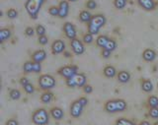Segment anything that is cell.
<instances>
[{
    "mask_svg": "<svg viewBox=\"0 0 158 125\" xmlns=\"http://www.w3.org/2000/svg\"><path fill=\"white\" fill-rule=\"evenodd\" d=\"M127 107V102L122 99H112V101H108L105 103V111L109 113L125 111Z\"/></svg>",
    "mask_w": 158,
    "mask_h": 125,
    "instance_id": "6da1fadb",
    "label": "cell"
},
{
    "mask_svg": "<svg viewBox=\"0 0 158 125\" xmlns=\"http://www.w3.org/2000/svg\"><path fill=\"white\" fill-rule=\"evenodd\" d=\"M44 1L46 0H27L26 4H25V8H26L29 16L33 20L38 19L40 10H41Z\"/></svg>",
    "mask_w": 158,
    "mask_h": 125,
    "instance_id": "7a4b0ae2",
    "label": "cell"
},
{
    "mask_svg": "<svg viewBox=\"0 0 158 125\" xmlns=\"http://www.w3.org/2000/svg\"><path fill=\"white\" fill-rule=\"evenodd\" d=\"M106 24V18L104 15L98 14L93 16L91 21L88 23V33L92 34H98L99 31L102 27L105 26Z\"/></svg>",
    "mask_w": 158,
    "mask_h": 125,
    "instance_id": "3957f363",
    "label": "cell"
},
{
    "mask_svg": "<svg viewBox=\"0 0 158 125\" xmlns=\"http://www.w3.org/2000/svg\"><path fill=\"white\" fill-rule=\"evenodd\" d=\"M32 121L36 125H48L49 122V115L44 108H39L33 113Z\"/></svg>",
    "mask_w": 158,
    "mask_h": 125,
    "instance_id": "277c9868",
    "label": "cell"
},
{
    "mask_svg": "<svg viewBox=\"0 0 158 125\" xmlns=\"http://www.w3.org/2000/svg\"><path fill=\"white\" fill-rule=\"evenodd\" d=\"M39 86L42 90H51L52 88L56 87V79H54L52 75H48V74H44L42 75L41 77L39 78Z\"/></svg>",
    "mask_w": 158,
    "mask_h": 125,
    "instance_id": "5b68a950",
    "label": "cell"
},
{
    "mask_svg": "<svg viewBox=\"0 0 158 125\" xmlns=\"http://www.w3.org/2000/svg\"><path fill=\"white\" fill-rule=\"evenodd\" d=\"M86 76L83 73H77L75 76L66 79V85L70 88H75V87H84L86 85Z\"/></svg>",
    "mask_w": 158,
    "mask_h": 125,
    "instance_id": "8992f818",
    "label": "cell"
},
{
    "mask_svg": "<svg viewBox=\"0 0 158 125\" xmlns=\"http://www.w3.org/2000/svg\"><path fill=\"white\" fill-rule=\"evenodd\" d=\"M77 70H78V68L76 66L67 65V66H63L61 68H59L58 74L60 75V76L64 77L65 79H70L77 74Z\"/></svg>",
    "mask_w": 158,
    "mask_h": 125,
    "instance_id": "52a82bcc",
    "label": "cell"
},
{
    "mask_svg": "<svg viewBox=\"0 0 158 125\" xmlns=\"http://www.w3.org/2000/svg\"><path fill=\"white\" fill-rule=\"evenodd\" d=\"M70 46H71V49L72 51L76 54V55H81V54L84 53L85 51V47H84L83 42L78 38H73L70 42Z\"/></svg>",
    "mask_w": 158,
    "mask_h": 125,
    "instance_id": "ba28073f",
    "label": "cell"
},
{
    "mask_svg": "<svg viewBox=\"0 0 158 125\" xmlns=\"http://www.w3.org/2000/svg\"><path fill=\"white\" fill-rule=\"evenodd\" d=\"M83 106L81 104V103L78 101H74L71 103V107H70V115L74 118H77L79 117L82 114L83 111Z\"/></svg>",
    "mask_w": 158,
    "mask_h": 125,
    "instance_id": "9c48e42d",
    "label": "cell"
},
{
    "mask_svg": "<svg viewBox=\"0 0 158 125\" xmlns=\"http://www.w3.org/2000/svg\"><path fill=\"white\" fill-rule=\"evenodd\" d=\"M63 32L65 34L66 38H68L69 39H73L76 38V28L70 22H66L63 25Z\"/></svg>",
    "mask_w": 158,
    "mask_h": 125,
    "instance_id": "30bf717a",
    "label": "cell"
},
{
    "mask_svg": "<svg viewBox=\"0 0 158 125\" xmlns=\"http://www.w3.org/2000/svg\"><path fill=\"white\" fill-rule=\"evenodd\" d=\"M58 8H59L58 17L61 19L66 18L68 15V12H69V1L68 0H62V1L59 2Z\"/></svg>",
    "mask_w": 158,
    "mask_h": 125,
    "instance_id": "8fae6325",
    "label": "cell"
},
{
    "mask_svg": "<svg viewBox=\"0 0 158 125\" xmlns=\"http://www.w3.org/2000/svg\"><path fill=\"white\" fill-rule=\"evenodd\" d=\"M65 49V43L61 39H56L52 44V51L53 54H59L64 51Z\"/></svg>",
    "mask_w": 158,
    "mask_h": 125,
    "instance_id": "7c38bea8",
    "label": "cell"
},
{
    "mask_svg": "<svg viewBox=\"0 0 158 125\" xmlns=\"http://www.w3.org/2000/svg\"><path fill=\"white\" fill-rule=\"evenodd\" d=\"M32 61L34 62H40L42 63L44 59L47 58V52L44 50V49H39V50L35 51L33 54H32Z\"/></svg>",
    "mask_w": 158,
    "mask_h": 125,
    "instance_id": "4fadbf2b",
    "label": "cell"
},
{
    "mask_svg": "<svg viewBox=\"0 0 158 125\" xmlns=\"http://www.w3.org/2000/svg\"><path fill=\"white\" fill-rule=\"evenodd\" d=\"M138 4L141 8H143L146 11H151V10H154L156 4L153 0H137Z\"/></svg>",
    "mask_w": 158,
    "mask_h": 125,
    "instance_id": "5bb4252c",
    "label": "cell"
},
{
    "mask_svg": "<svg viewBox=\"0 0 158 125\" xmlns=\"http://www.w3.org/2000/svg\"><path fill=\"white\" fill-rule=\"evenodd\" d=\"M142 58L146 62H152L156 58V52L151 48H147L142 52Z\"/></svg>",
    "mask_w": 158,
    "mask_h": 125,
    "instance_id": "9a60e30c",
    "label": "cell"
},
{
    "mask_svg": "<svg viewBox=\"0 0 158 125\" xmlns=\"http://www.w3.org/2000/svg\"><path fill=\"white\" fill-rule=\"evenodd\" d=\"M51 114H52V118H54L56 120H61V119L63 118V116H64L63 111L60 107H52L51 109Z\"/></svg>",
    "mask_w": 158,
    "mask_h": 125,
    "instance_id": "2e32d148",
    "label": "cell"
},
{
    "mask_svg": "<svg viewBox=\"0 0 158 125\" xmlns=\"http://www.w3.org/2000/svg\"><path fill=\"white\" fill-rule=\"evenodd\" d=\"M117 78H118V81L120 83L126 84L131 80V74L127 71H120L117 75Z\"/></svg>",
    "mask_w": 158,
    "mask_h": 125,
    "instance_id": "e0dca14e",
    "label": "cell"
},
{
    "mask_svg": "<svg viewBox=\"0 0 158 125\" xmlns=\"http://www.w3.org/2000/svg\"><path fill=\"white\" fill-rule=\"evenodd\" d=\"M103 73L107 78H114L117 74V70L115 67L112 66V65H108V66H106L105 68H104Z\"/></svg>",
    "mask_w": 158,
    "mask_h": 125,
    "instance_id": "ac0fdd59",
    "label": "cell"
},
{
    "mask_svg": "<svg viewBox=\"0 0 158 125\" xmlns=\"http://www.w3.org/2000/svg\"><path fill=\"white\" fill-rule=\"evenodd\" d=\"M141 89L143 92L145 93H151L153 91V84L150 80L148 79H144L141 82Z\"/></svg>",
    "mask_w": 158,
    "mask_h": 125,
    "instance_id": "d6986e66",
    "label": "cell"
},
{
    "mask_svg": "<svg viewBox=\"0 0 158 125\" xmlns=\"http://www.w3.org/2000/svg\"><path fill=\"white\" fill-rule=\"evenodd\" d=\"M92 17L93 16L91 15V13L87 11V10H83V11L79 13V20L83 23H89L91 21Z\"/></svg>",
    "mask_w": 158,
    "mask_h": 125,
    "instance_id": "ffe728a7",
    "label": "cell"
},
{
    "mask_svg": "<svg viewBox=\"0 0 158 125\" xmlns=\"http://www.w3.org/2000/svg\"><path fill=\"white\" fill-rule=\"evenodd\" d=\"M11 37V31L9 29H1L0 30V42H4L5 41Z\"/></svg>",
    "mask_w": 158,
    "mask_h": 125,
    "instance_id": "44dd1931",
    "label": "cell"
},
{
    "mask_svg": "<svg viewBox=\"0 0 158 125\" xmlns=\"http://www.w3.org/2000/svg\"><path fill=\"white\" fill-rule=\"evenodd\" d=\"M109 38L107 36H99L98 38H97V39H96V44H97V46H99V47H102V48H104L106 46V44H107V42H109Z\"/></svg>",
    "mask_w": 158,
    "mask_h": 125,
    "instance_id": "7402d4cb",
    "label": "cell"
},
{
    "mask_svg": "<svg viewBox=\"0 0 158 125\" xmlns=\"http://www.w3.org/2000/svg\"><path fill=\"white\" fill-rule=\"evenodd\" d=\"M52 93L51 92H44V94H42L41 96V102L43 103H49L52 101Z\"/></svg>",
    "mask_w": 158,
    "mask_h": 125,
    "instance_id": "603a6c76",
    "label": "cell"
},
{
    "mask_svg": "<svg viewBox=\"0 0 158 125\" xmlns=\"http://www.w3.org/2000/svg\"><path fill=\"white\" fill-rule=\"evenodd\" d=\"M147 104L149 107H158V98L156 96H150L147 99Z\"/></svg>",
    "mask_w": 158,
    "mask_h": 125,
    "instance_id": "cb8c5ba5",
    "label": "cell"
},
{
    "mask_svg": "<svg viewBox=\"0 0 158 125\" xmlns=\"http://www.w3.org/2000/svg\"><path fill=\"white\" fill-rule=\"evenodd\" d=\"M9 97L11 99H13V101H17V99H19L20 98H21V92L17 89H13L10 91Z\"/></svg>",
    "mask_w": 158,
    "mask_h": 125,
    "instance_id": "d4e9b609",
    "label": "cell"
},
{
    "mask_svg": "<svg viewBox=\"0 0 158 125\" xmlns=\"http://www.w3.org/2000/svg\"><path fill=\"white\" fill-rule=\"evenodd\" d=\"M104 48H106V49H108V50H110V51H114L117 48V42L114 41V39L110 38V39H109V42H107L106 46Z\"/></svg>",
    "mask_w": 158,
    "mask_h": 125,
    "instance_id": "484cf974",
    "label": "cell"
},
{
    "mask_svg": "<svg viewBox=\"0 0 158 125\" xmlns=\"http://www.w3.org/2000/svg\"><path fill=\"white\" fill-rule=\"evenodd\" d=\"M33 64H34V62H33V61H27L26 63H25V64H24V66H23V70H24V72H26V73L34 72V67H33Z\"/></svg>",
    "mask_w": 158,
    "mask_h": 125,
    "instance_id": "4316f807",
    "label": "cell"
},
{
    "mask_svg": "<svg viewBox=\"0 0 158 125\" xmlns=\"http://www.w3.org/2000/svg\"><path fill=\"white\" fill-rule=\"evenodd\" d=\"M114 5H115V7L117 9H123L126 7V5H127V0H115L114 1Z\"/></svg>",
    "mask_w": 158,
    "mask_h": 125,
    "instance_id": "83f0119b",
    "label": "cell"
},
{
    "mask_svg": "<svg viewBox=\"0 0 158 125\" xmlns=\"http://www.w3.org/2000/svg\"><path fill=\"white\" fill-rule=\"evenodd\" d=\"M116 125H135V124L127 118H118L116 121Z\"/></svg>",
    "mask_w": 158,
    "mask_h": 125,
    "instance_id": "f1b7e54d",
    "label": "cell"
},
{
    "mask_svg": "<svg viewBox=\"0 0 158 125\" xmlns=\"http://www.w3.org/2000/svg\"><path fill=\"white\" fill-rule=\"evenodd\" d=\"M93 36H94V34H92L90 33L85 34L83 36V42L86 43V44H90L91 42H93V39H94Z\"/></svg>",
    "mask_w": 158,
    "mask_h": 125,
    "instance_id": "f546056e",
    "label": "cell"
},
{
    "mask_svg": "<svg viewBox=\"0 0 158 125\" xmlns=\"http://www.w3.org/2000/svg\"><path fill=\"white\" fill-rule=\"evenodd\" d=\"M148 115L153 119H158V107H149Z\"/></svg>",
    "mask_w": 158,
    "mask_h": 125,
    "instance_id": "4dcf8cb0",
    "label": "cell"
},
{
    "mask_svg": "<svg viewBox=\"0 0 158 125\" xmlns=\"http://www.w3.org/2000/svg\"><path fill=\"white\" fill-rule=\"evenodd\" d=\"M7 17H8L9 19H11V20L16 19V18L18 17V12H17V10H15V9H13V8L9 9L8 11H7Z\"/></svg>",
    "mask_w": 158,
    "mask_h": 125,
    "instance_id": "1f68e13d",
    "label": "cell"
},
{
    "mask_svg": "<svg viewBox=\"0 0 158 125\" xmlns=\"http://www.w3.org/2000/svg\"><path fill=\"white\" fill-rule=\"evenodd\" d=\"M48 14L51 15V16H58L59 15V8L58 6H52L51 8L48 9Z\"/></svg>",
    "mask_w": 158,
    "mask_h": 125,
    "instance_id": "d6a6232c",
    "label": "cell"
},
{
    "mask_svg": "<svg viewBox=\"0 0 158 125\" xmlns=\"http://www.w3.org/2000/svg\"><path fill=\"white\" fill-rule=\"evenodd\" d=\"M46 28H44L43 25H38L37 28H36V33L40 37V36H44L46 34Z\"/></svg>",
    "mask_w": 158,
    "mask_h": 125,
    "instance_id": "836d02e7",
    "label": "cell"
},
{
    "mask_svg": "<svg viewBox=\"0 0 158 125\" xmlns=\"http://www.w3.org/2000/svg\"><path fill=\"white\" fill-rule=\"evenodd\" d=\"M86 8L89 10H94L97 8V3L95 0H88L86 3Z\"/></svg>",
    "mask_w": 158,
    "mask_h": 125,
    "instance_id": "e575fe53",
    "label": "cell"
},
{
    "mask_svg": "<svg viewBox=\"0 0 158 125\" xmlns=\"http://www.w3.org/2000/svg\"><path fill=\"white\" fill-rule=\"evenodd\" d=\"M24 90H25V92H26L27 94H33L34 91H35V88L33 86V84L29 83V84L26 85V86H24Z\"/></svg>",
    "mask_w": 158,
    "mask_h": 125,
    "instance_id": "d590c367",
    "label": "cell"
},
{
    "mask_svg": "<svg viewBox=\"0 0 158 125\" xmlns=\"http://www.w3.org/2000/svg\"><path fill=\"white\" fill-rule=\"evenodd\" d=\"M35 33H36V30L32 27H28V28H26V30H25V34H26L27 37H33Z\"/></svg>",
    "mask_w": 158,
    "mask_h": 125,
    "instance_id": "8d00e7d4",
    "label": "cell"
},
{
    "mask_svg": "<svg viewBox=\"0 0 158 125\" xmlns=\"http://www.w3.org/2000/svg\"><path fill=\"white\" fill-rule=\"evenodd\" d=\"M39 43L40 44H42V46H46V44L48 42V37L44 34V36H40L39 37Z\"/></svg>",
    "mask_w": 158,
    "mask_h": 125,
    "instance_id": "74e56055",
    "label": "cell"
},
{
    "mask_svg": "<svg viewBox=\"0 0 158 125\" xmlns=\"http://www.w3.org/2000/svg\"><path fill=\"white\" fill-rule=\"evenodd\" d=\"M33 67H34V72L35 73H40V72L42 71V65H41V63H40V62H34Z\"/></svg>",
    "mask_w": 158,
    "mask_h": 125,
    "instance_id": "f35d334b",
    "label": "cell"
},
{
    "mask_svg": "<svg viewBox=\"0 0 158 125\" xmlns=\"http://www.w3.org/2000/svg\"><path fill=\"white\" fill-rule=\"evenodd\" d=\"M83 91H84V93L85 94H91L92 92H93V88H92V86L91 85H88V84H86L85 86L83 87Z\"/></svg>",
    "mask_w": 158,
    "mask_h": 125,
    "instance_id": "ab89813d",
    "label": "cell"
},
{
    "mask_svg": "<svg viewBox=\"0 0 158 125\" xmlns=\"http://www.w3.org/2000/svg\"><path fill=\"white\" fill-rule=\"evenodd\" d=\"M111 53H112V51L108 50V49H106V48H103V50H102V52H101L102 56H103L104 58H109V57L111 56Z\"/></svg>",
    "mask_w": 158,
    "mask_h": 125,
    "instance_id": "60d3db41",
    "label": "cell"
},
{
    "mask_svg": "<svg viewBox=\"0 0 158 125\" xmlns=\"http://www.w3.org/2000/svg\"><path fill=\"white\" fill-rule=\"evenodd\" d=\"M78 101L81 103V104L83 107H86L87 106V103H88V99L86 98H84V97H81V98H79L78 99Z\"/></svg>",
    "mask_w": 158,
    "mask_h": 125,
    "instance_id": "b9f144b4",
    "label": "cell"
},
{
    "mask_svg": "<svg viewBox=\"0 0 158 125\" xmlns=\"http://www.w3.org/2000/svg\"><path fill=\"white\" fill-rule=\"evenodd\" d=\"M30 82H29V80L26 78V77H22L21 79H20V84L22 85V86L24 87V86H26L27 84H29Z\"/></svg>",
    "mask_w": 158,
    "mask_h": 125,
    "instance_id": "7bdbcfd3",
    "label": "cell"
},
{
    "mask_svg": "<svg viewBox=\"0 0 158 125\" xmlns=\"http://www.w3.org/2000/svg\"><path fill=\"white\" fill-rule=\"evenodd\" d=\"M6 125H19V123L16 119H9L6 122Z\"/></svg>",
    "mask_w": 158,
    "mask_h": 125,
    "instance_id": "ee69618b",
    "label": "cell"
},
{
    "mask_svg": "<svg viewBox=\"0 0 158 125\" xmlns=\"http://www.w3.org/2000/svg\"><path fill=\"white\" fill-rule=\"evenodd\" d=\"M139 125H151V124L148 122V121H146V120H143V121H141L139 123Z\"/></svg>",
    "mask_w": 158,
    "mask_h": 125,
    "instance_id": "f6af8a7d",
    "label": "cell"
},
{
    "mask_svg": "<svg viewBox=\"0 0 158 125\" xmlns=\"http://www.w3.org/2000/svg\"><path fill=\"white\" fill-rule=\"evenodd\" d=\"M69 2H75V1H77V0H68Z\"/></svg>",
    "mask_w": 158,
    "mask_h": 125,
    "instance_id": "bcb514c9",
    "label": "cell"
},
{
    "mask_svg": "<svg viewBox=\"0 0 158 125\" xmlns=\"http://www.w3.org/2000/svg\"><path fill=\"white\" fill-rule=\"evenodd\" d=\"M153 125H158V121H155L154 123H153Z\"/></svg>",
    "mask_w": 158,
    "mask_h": 125,
    "instance_id": "7dc6e473",
    "label": "cell"
},
{
    "mask_svg": "<svg viewBox=\"0 0 158 125\" xmlns=\"http://www.w3.org/2000/svg\"><path fill=\"white\" fill-rule=\"evenodd\" d=\"M157 90H158V83H157Z\"/></svg>",
    "mask_w": 158,
    "mask_h": 125,
    "instance_id": "c3c4849f",
    "label": "cell"
}]
</instances>
